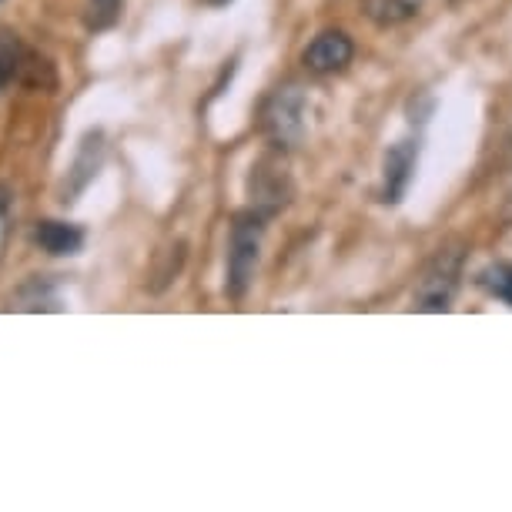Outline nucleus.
Wrapping results in <instances>:
<instances>
[{"instance_id": "2", "label": "nucleus", "mask_w": 512, "mask_h": 512, "mask_svg": "<svg viewBox=\"0 0 512 512\" xmlns=\"http://www.w3.org/2000/svg\"><path fill=\"white\" fill-rule=\"evenodd\" d=\"M305 91L298 84L272 91L262 104V131L275 151H292L305 138Z\"/></svg>"}, {"instance_id": "6", "label": "nucleus", "mask_w": 512, "mask_h": 512, "mask_svg": "<svg viewBox=\"0 0 512 512\" xmlns=\"http://www.w3.org/2000/svg\"><path fill=\"white\" fill-rule=\"evenodd\" d=\"M415 161H419V144L412 138H405L399 144H392L385 151V161H382V191L379 198L385 205H399L405 198V191L412 185V175H415Z\"/></svg>"}, {"instance_id": "15", "label": "nucleus", "mask_w": 512, "mask_h": 512, "mask_svg": "<svg viewBox=\"0 0 512 512\" xmlns=\"http://www.w3.org/2000/svg\"><path fill=\"white\" fill-rule=\"evenodd\" d=\"M502 218L512 221V181H509V188H506V201H502Z\"/></svg>"}, {"instance_id": "10", "label": "nucleus", "mask_w": 512, "mask_h": 512, "mask_svg": "<svg viewBox=\"0 0 512 512\" xmlns=\"http://www.w3.org/2000/svg\"><path fill=\"white\" fill-rule=\"evenodd\" d=\"M24 57H27V47L21 44V37L14 31H7V27H0V94L11 88L14 81H21Z\"/></svg>"}, {"instance_id": "14", "label": "nucleus", "mask_w": 512, "mask_h": 512, "mask_svg": "<svg viewBox=\"0 0 512 512\" xmlns=\"http://www.w3.org/2000/svg\"><path fill=\"white\" fill-rule=\"evenodd\" d=\"M11 231H14V188L0 185V262L7 255V245H11Z\"/></svg>"}, {"instance_id": "1", "label": "nucleus", "mask_w": 512, "mask_h": 512, "mask_svg": "<svg viewBox=\"0 0 512 512\" xmlns=\"http://www.w3.org/2000/svg\"><path fill=\"white\" fill-rule=\"evenodd\" d=\"M265 221L258 211H238L231 221V238H228V265H225V295L231 302H241L248 295V288L255 285L258 262H262V238H265Z\"/></svg>"}, {"instance_id": "13", "label": "nucleus", "mask_w": 512, "mask_h": 512, "mask_svg": "<svg viewBox=\"0 0 512 512\" xmlns=\"http://www.w3.org/2000/svg\"><path fill=\"white\" fill-rule=\"evenodd\" d=\"M124 0H84V27L88 31H108L118 24Z\"/></svg>"}, {"instance_id": "4", "label": "nucleus", "mask_w": 512, "mask_h": 512, "mask_svg": "<svg viewBox=\"0 0 512 512\" xmlns=\"http://www.w3.org/2000/svg\"><path fill=\"white\" fill-rule=\"evenodd\" d=\"M248 201H251L248 208L258 211V215L268 221H272L278 211L288 208V201H292V178H288V171L278 154H265L262 161L251 164Z\"/></svg>"}, {"instance_id": "9", "label": "nucleus", "mask_w": 512, "mask_h": 512, "mask_svg": "<svg viewBox=\"0 0 512 512\" xmlns=\"http://www.w3.org/2000/svg\"><path fill=\"white\" fill-rule=\"evenodd\" d=\"M11 308L14 312H61V302H57V295H54V282L37 275L17 288V295L11 298Z\"/></svg>"}, {"instance_id": "3", "label": "nucleus", "mask_w": 512, "mask_h": 512, "mask_svg": "<svg viewBox=\"0 0 512 512\" xmlns=\"http://www.w3.org/2000/svg\"><path fill=\"white\" fill-rule=\"evenodd\" d=\"M462 262H466V251L459 245L439 248L436 255H432V262L425 265V272L412 295L415 312H449L452 298H456L462 285Z\"/></svg>"}, {"instance_id": "11", "label": "nucleus", "mask_w": 512, "mask_h": 512, "mask_svg": "<svg viewBox=\"0 0 512 512\" xmlns=\"http://www.w3.org/2000/svg\"><path fill=\"white\" fill-rule=\"evenodd\" d=\"M422 0H369V17L379 27H399L419 14Z\"/></svg>"}, {"instance_id": "16", "label": "nucleus", "mask_w": 512, "mask_h": 512, "mask_svg": "<svg viewBox=\"0 0 512 512\" xmlns=\"http://www.w3.org/2000/svg\"><path fill=\"white\" fill-rule=\"evenodd\" d=\"M208 7H225V4H231V0H205Z\"/></svg>"}, {"instance_id": "7", "label": "nucleus", "mask_w": 512, "mask_h": 512, "mask_svg": "<svg viewBox=\"0 0 512 512\" xmlns=\"http://www.w3.org/2000/svg\"><path fill=\"white\" fill-rule=\"evenodd\" d=\"M104 154H108V144H104V131H88L81 138V148H77L71 168H67V181L61 191V201H77V195H84V188L98 178Z\"/></svg>"}, {"instance_id": "12", "label": "nucleus", "mask_w": 512, "mask_h": 512, "mask_svg": "<svg viewBox=\"0 0 512 512\" xmlns=\"http://www.w3.org/2000/svg\"><path fill=\"white\" fill-rule=\"evenodd\" d=\"M476 282L486 288L492 298L506 302L512 308V262H492L476 275Z\"/></svg>"}, {"instance_id": "8", "label": "nucleus", "mask_w": 512, "mask_h": 512, "mask_svg": "<svg viewBox=\"0 0 512 512\" xmlns=\"http://www.w3.org/2000/svg\"><path fill=\"white\" fill-rule=\"evenodd\" d=\"M84 241H88V235H84L81 225H67V221H37L34 228V245L47 251V255L54 258H71V255H81Z\"/></svg>"}, {"instance_id": "5", "label": "nucleus", "mask_w": 512, "mask_h": 512, "mask_svg": "<svg viewBox=\"0 0 512 512\" xmlns=\"http://www.w3.org/2000/svg\"><path fill=\"white\" fill-rule=\"evenodd\" d=\"M355 57V41L345 31H322L312 44L302 51V64L318 77L338 74L352 64Z\"/></svg>"}]
</instances>
